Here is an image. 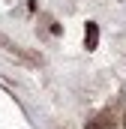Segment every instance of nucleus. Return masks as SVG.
Segmentation results:
<instances>
[{"mask_svg": "<svg viewBox=\"0 0 126 129\" xmlns=\"http://www.w3.org/2000/svg\"><path fill=\"white\" fill-rule=\"evenodd\" d=\"M96 42H99V27H96L93 21H87V27H84V45L87 48H96Z\"/></svg>", "mask_w": 126, "mask_h": 129, "instance_id": "nucleus-1", "label": "nucleus"}]
</instances>
